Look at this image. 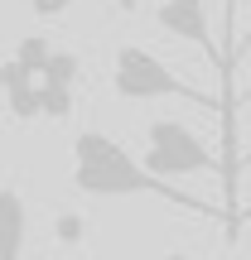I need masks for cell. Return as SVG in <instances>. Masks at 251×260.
<instances>
[{
	"label": "cell",
	"mask_w": 251,
	"mask_h": 260,
	"mask_svg": "<svg viewBox=\"0 0 251 260\" xmlns=\"http://www.w3.org/2000/svg\"><path fill=\"white\" fill-rule=\"evenodd\" d=\"M222 58H227V111H232V102H237V92H232V53H237V0H222Z\"/></svg>",
	"instance_id": "7"
},
{
	"label": "cell",
	"mask_w": 251,
	"mask_h": 260,
	"mask_svg": "<svg viewBox=\"0 0 251 260\" xmlns=\"http://www.w3.org/2000/svg\"><path fill=\"white\" fill-rule=\"evenodd\" d=\"M111 87L121 102H159V96H179V102L208 106V96L198 87H188L184 77H174V68L164 58H155L140 44H121L111 53Z\"/></svg>",
	"instance_id": "2"
},
{
	"label": "cell",
	"mask_w": 251,
	"mask_h": 260,
	"mask_svg": "<svg viewBox=\"0 0 251 260\" xmlns=\"http://www.w3.org/2000/svg\"><path fill=\"white\" fill-rule=\"evenodd\" d=\"M155 260H193V255H184V251H169V255H155Z\"/></svg>",
	"instance_id": "12"
},
{
	"label": "cell",
	"mask_w": 251,
	"mask_h": 260,
	"mask_svg": "<svg viewBox=\"0 0 251 260\" xmlns=\"http://www.w3.org/2000/svg\"><path fill=\"white\" fill-rule=\"evenodd\" d=\"M73 188L87 198H130V193H150L164 198L169 207H184V212L208 217L203 198L179 193L169 178L150 174L145 159H135L121 140H111L106 130H77L73 135Z\"/></svg>",
	"instance_id": "1"
},
{
	"label": "cell",
	"mask_w": 251,
	"mask_h": 260,
	"mask_svg": "<svg viewBox=\"0 0 251 260\" xmlns=\"http://www.w3.org/2000/svg\"><path fill=\"white\" fill-rule=\"evenodd\" d=\"M242 222H251V203H246V207H237V217H232V226H242Z\"/></svg>",
	"instance_id": "11"
},
{
	"label": "cell",
	"mask_w": 251,
	"mask_h": 260,
	"mask_svg": "<svg viewBox=\"0 0 251 260\" xmlns=\"http://www.w3.org/2000/svg\"><path fill=\"white\" fill-rule=\"evenodd\" d=\"M5 102H10V111H15L19 121L44 116V111H39V73L29 63H19V58L5 63Z\"/></svg>",
	"instance_id": "6"
},
{
	"label": "cell",
	"mask_w": 251,
	"mask_h": 260,
	"mask_svg": "<svg viewBox=\"0 0 251 260\" xmlns=\"http://www.w3.org/2000/svg\"><path fill=\"white\" fill-rule=\"evenodd\" d=\"M82 236H87V222H82V217H77V212H58V241L73 246V241H82Z\"/></svg>",
	"instance_id": "8"
},
{
	"label": "cell",
	"mask_w": 251,
	"mask_h": 260,
	"mask_svg": "<svg viewBox=\"0 0 251 260\" xmlns=\"http://www.w3.org/2000/svg\"><path fill=\"white\" fill-rule=\"evenodd\" d=\"M145 169L159 174V178H184V174H217V178H227V169L213 159V149L203 145V135H198L193 125L174 121V116L150 121V130H145Z\"/></svg>",
	"instance_id": "3"
},
{
	"label": "cell",
	"mask_w": 251,
	"mask_h": 260,
	"mask_svg": "<svg viewBox=\"0 0 251 260\" xmlns=\"http://www.w3.org/2000/svg\"><path fill=\"white\" fill-rule=\"evenodd\" d=\"M237 106H251V92H237ZM237 106H232V111H237Z\"/></svg>",
	"instance_id": "13"
},
{
	"label": "cell",
	"mask_w": 251,
	"mask_h": 260,
	"mask_svg": "<svg viewBox=\"0 0 251 260\" xmlns=\"http://www.w3.org/2000/svg\"><path fill=\"white\" fill-rule=\"evenodd\" d=\"M246 159H251V154H246Z\"/></svg>",
	"instance_id": "14"
},
{
	"label": "cell",
	"mask_w": 251,
	"mask_h": 260,
	"mask_svg": "<svg viewBox=\"0 0 251 260\" xmlns=\"http://www.w3.org/2000/svg\"><path fill=\"white\" fill-rule=\"evenodd\" d=\"M246 53H251V19H246V34L237 39V58H232V73H237V63H242Z\"/></svg>",
	"instance_id": "10"
},
{
	"label": "cell",
	"mask_w": 251,
	"mask_h": 260,
	"mask_svg": "<svg viewBox=\"0 0 251 260\" xmlns=\"http://www.w3.org/2000/svg\"><path fill=\"white\" fill-rule=\"evenodd\" d=\"M155 24L164 29V34L184 39V44H198V48H203V53L217 63V73H222V82H227L222 44H213V29H208V10H203V0H159V5H155Z\"/></svg>",
	"instance_id": "4"
},
{
	"label": "cell",
	"mask_w": 251,
	"mask_h": 260,
	"mask_svg": "<svg viewBox=\"0 0 251 260\" xmlns=\"http://www.w3.org/2000/svg\"><path fill=\"white\" fill-rule=\"evenodd\" d=\"M68 5H73V0H29V10H34L39 19H58ZM126 5H130V0H126Z\"/></svg>",
	"instance_id": "9"
},
{
	"label": "cell",
	"mask_w": 251,
	"mask_h": 260,
	"mask_svg": "<svg viewBox=\"0 0 251 260\" xmlns=\"http://www.w3.org/2000/svg\"><path fill=\"white\" fill-rule=\"evenodd\" d=\"M24 236H29L24 193L5 178V188H0V260H19L24 255Z\"/></svg>",
	"instance_id": "5"
}]
</instances>
